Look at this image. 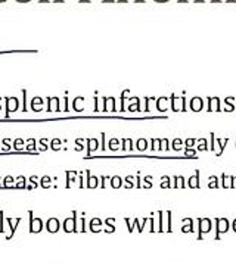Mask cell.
<instances>
[{
	"label": "cell",
	"instance_id": "1",
	"mask_svg": "<svg viewBox=\"0 0 236 265\" xmlns=\"http://www.w3.org/2000/svg\"><path fill=\"white\" fill-rule=\"evenodd\" d=\"M170 99H171V109L174 110V112H186V99L184 97H176V94L173 93L171 96H170Z\"/></svg>",
	"mask_w": 236,
	"mask_h": 265
},
{
	"label": "cell",
	"instance_id": "2",
	"mask_svg": "<svg viewBox=\"0 0 236 265\" xmlns=\"http://www.w3.org/2000/svg\"><path fill=\"white\" fill-rule=\"evenodd\" d=\"M19 106V100L16 97H6V117H9V112H15Z\"/></svg>",
	"mask_w": 236,
	"mask_h": 265
},
{
	"label": "cell",
	"instance_id": "3",
	"mask_svg": "<svg viewBox=\"0 0 236 265\" xmlns=\"http://www.w3.org/2000/svg\"><path fill=\"white\" fill-rule=\"evenodd\" d=\"M220 112V99L219 97H208V112Z\"/></svg>",
	"mask_w": 236,
	"mask_h": 265
},
{
	"label": "cell",
	"instance_id": "4",
	"mask_svg": "<svg viewBox=\"0 0 236 265\" xmlns=\"http://www.w3.org/2000/svg\"><path fill=\"white\" fill-rule=\"evenodd\" d=\"M204 108V100L201 97H192L191 100V109L193 110V112H201Z\"/></svg>",
	"mask_w": 236,
	"mask_h": 265
},
{
	"label": "cell",
	"instance_id": "5",
	"mask_svg": "<svg viewBox=\"0 0 236 265\" xmlns=\"http://www.w3.org/2000/svg\"><path fill=\"white\" fill-rule=\"evenodd\" d=\"M227 227H229L227 219H217V236H216V239H219L220 237V233L226 231Z\"/></svg>",
	"mask_w": 236,
	"mask_h": 265
},
{
	"label": "cell",
	"instance_id": "6",
	"mask_svg": "<svg viewBox=\"0 0 236 265\" xmlns=\"http://www.w3.org/2000/svg\"><path fill=\"white\" fill-rule=\"evenodd\" d=\"M99 147V143L96 139H87V156H90V153L93 150H96Z\"/></svg>",
	"mask_w": 236,
	"mask_h": 265
},
{
	"label": "cell",
	"instance_id": "7",
	"mask_svg": "<svg viewBox=\"0 0 236 265\" xmlns=\"http://www.w3.org/2000/svg\"><path fill=\"white\" fill-rule=\"evenodd\" d=\"M211 230V221L204 218V219H199V231L201 233H207Z\"/></svg>",
	"mask_w": 236,
	"mask_h": 265
},
{
	"label": "cell",
	"instance_id": "8",
	"mask_svg": "<svg viewBox=\"0 0 236 265\" xmlns=\"http://www.w3.org/2000/svg\"><path fill=\"white\" fill-rule=\"evenodd\" d=\"M189 187H199V169H196V174L189 178Z\"/></svg>",
	"mask_w": 236,
	"mask_h": 265
},
{
	"label": "cell",
	"instance_id": "9",
	"mask_svg": "<svg viewBox=\"0 0 236 265\" xmlns=\"http://www.w3.org/2000/svg\"><path fill=\"white\" fill-rule=\"evenodd\" d=\"M121 143H123V147H121V149H123L124 152H126V150H130V152H131V150L134 149V147H133V140H131V139H123Z\"/></svg>",
	"mask_w": 236,
	"mask_h": 265
},
{
	"label": "cell",
	"instance_id": "10",
	"mask_svg": "<svg viewBox=\"0 0 236 265\" xmlns=\"http://www.w3.org/2000/svg\"><path fill=\"white\" fill-rule=\"evenodd\" d=\"M164 102H168V99H167V97H164V96H162V97H159V99L156 100V109L159 110V112H165V110H167V108H165V106L162 105Z\"/></svg>",
	"mask_w": 236,
	"mask_h": 265
},
{
	"label": "cell",
	"instance_id": "11",
	"mask_svg": "<svg viewBox=\"0 0 236 265\" xmlns=\"http://www.w3.org/2000/svg\"><path fill=\"white\" fill-rule=\"evenodd\" d=\"M128 92H130V88H126V90L121 92V99H120L121 108H120V112H126V94H127Z\"/></svg>",
	"mask_w": 236,
	"mask_h": 265
},
{
	"label": "cell",
	"instance_id": "12",
	"mask_svg": "<svg viewBox=\"0 0 236 265\" xmlns=\"http://www.w3.org/2000/svg\"><path fill=\"white\" fill-rule=\"evenodd\" d=\"M128 110H130V112H134V110L140 112V100H139V97H134V102H131V105L128 106Z\"/></svg>",
	"mask_w": 236,
	"mask_h": 265
},
{
	"label": "cell",
	"instance_id": "13",
	"mask_svg": "<svg viewBox=\"0 0 236 265\" xmlns=\"http://www.w3.org/2000/svg\"><path fill=\"white\" fill-rule=\"evenodd\" d=\"M139 152H143L148 149V140L146 139H139L137 140V147H136Z\"/></svg>",
	"mask_w": 236,
	"mask_h": 265
},
{
	"label": "cell",
	"instance_id": "14",
	"mask_svg": "<svg viewBox=\"0 0 236 265\" xmlns=\"http://www.w3.org/2000/svg\"><path fill=\"white\" fill-rule=\"evenodd\" d=\"M87 186L89 187H96L98 186V178L96 177H90V171H87Z\"/></svg>",
	"mask_w": 236,
	"mask_h": 265
},
{
	"label": "cell",
	"instance_id": "15",
	"mask_svg": "<svg viewBox=\"0 0 236 265\" xmlns=\"http://www.w3.org/2000/svg\"><path fill=\"white\" fill-rule=\"evenodd\" d=\"M121 181H123V180L120 178V177H112V178H111V186H112L114 189H118V187L123 186Z\"/></svg>",
	"mask_w": 236,
	"mask_h": 265
},
{
	"label": "cell",
	"instance_id": "16",
	"mask_svg": "<svg viewBox=\"0 0 236 265\" xmlns=\"http://www.w3.org/2000/svg\"><path fill=\"white\" fill-rule=\"evenodd\" d=\"M217 143L220 144V152H217V156H220V155L223 153V150H224V146L229 143V137H227V139H224V140H220V139H217Z\"/></svg>",
	"mask_w": 236,
	"mask_h": 265
},
{
	"label": "cell",
	"instance_id": "17",
	"mask_svg": "<svg viewBox=\"0 0 236 265\" xmlns=\"http://www.w3.org/2000/svg\"><path fill=\"white\" fill-rule=\"evenodd\" d=\"M58 225H59V224H58L56 219H50L49 223H47V227H49L50 231H56V230H58Z\"/></svg>",
	"mask_w": 236,
	"mask_h": 265
},
{
	"label": "cell",
	"instance_id": "18",
	"mask_svg": "<svg viewBox=\"0 0 236 265\" xmlns=\"http://www.w3.org/2000/svg\"><path fill=\"white\" fill-rule=\"evenodd\" d=\"M151 143H152V147H151V150H159V146H161V139H152V140H151Z\"/></svg>",
	"mask_w": 236,
	"mask_h": 265
},
{
	"label": "cell",
	"instance_id": "19",
	"mask_svg": "<svg viewBox=\"0 0 236 265\" xmlns=\"http://www.w3.org/2000/svg\"><path fill=\"white\" fill-rule=\"evenodd\" d=\"M182 143H183V142H182V139H174V140H173V150L179 152V150L182 149V147H180V146H182Z\"/></svg>",
	"mask_w": 236,
	"mask_h": 265
},
{
	"label": "cell",
	"instance_id": "20",
	"mask_svg": "<svg viewBox=\"0 0 236 265\" xmlns=\"http://www.w3.org/2000/svg\"><path fill=\"white\" fill-rule=\"evenodd\" d=\"M159 150H170V147H168V139H161Z\"/></svg>",
	"mask_w": 236,
	"mask_h": 265
},
{
	"label": "cell",
	"instance_id": "21",
	"mask_svg": "<svg viewBox=\"0 0 236 265\" xmlns=\"http://www.w3.org/2000/svg\"><path fill=\"white\" fill-rule=\"evenodd\" d=\"M201 144L198 146V150H208V144H207V140L205 139H199L198 140Z\"/></svg>",
	"mask_w": 236,
	"mask_h": 265
},
{
	"label": "cell",
	"instance_id": "22",
	"mask_svg": "<svg viewBox=\"0 0 236 265\" xmlns=\"http://www.w3.org/2000/svg\"><path fill=\"white\" fill-rule=\"evenodd\" d=\"M36 105H43V99L41 97H34L33 100H31V108L36 110Z\"/></svg>",
	"mask_w": 236,
	"mask_h": 265
},
{
	"label": "cell",
	"instance_id": "23",
	"mask_svg": "<svg viewBox=\"0 0 236 265\" xmlns=\"http://www.w3.org/2000/svg\"><path fill=\"white\" fill-rule=\"evenodd\" d=\"M118 143H120V140H118V139H111L109 140V149L111 150H117L115 146H118Z\"/></svg>",
	"mask_w": 236,
	"mask_h": 265
},
{
	"label": "cell",
	"instance_id": "24",
	"mask_svg": "<svg viewBox=\"0 0 236 265\" xmlns=\"http://www.w3.org/2000/svg\"><path fill=\"white\" fill-rule=\"evenodd\" d=\"M161 187H170V177H162Z\"/></svg>",
	"mask_w": 236,
	"mask_h": 265
},
{
	"label": "cell",
	"instance_id": "25",
	"mask_svg": "<svg viewBox=\"0 0 236 265\" xmlns=\"http://www.w3.org/2000/svg\"><path fill=\"white\" fill-rule=\"evenodd\" d=\"M184 155H186V156H195V155H196V150H195V149H187V147H186V149H184Z\"/></svg>",
	"mask_w": 236,
	"mask_h": 265
},
{
	"label": "cell",
	"instance_id": "26",
	"mask_svg": "<svg viewBox=\"0 0 236 265\" xmlns=\"http://www.w3.org/2000/svg\"><path fill=\"white\" fill-rule=\"evenodd\" d=\"M196 143V139H187L186 140V147L187 149H192V146Z\"/></svg>",
	"mask_w": 236,
	"mask_h": 265
},
{
	"label": "cell",
	"instance_id": "27",
	"mask_svg": "<svg viewBox=\"0 0 236 265\" xmlns=\"http://www.w3.org/2000/svg\"><path fill=\"white\" fill-rule=\"evenodd\" d=\"M131 180H133V177H131V175H128L127 178H126V187H127V189H131V187H133Z\"/></svg>",
	"mask_w": 236,
	"mask_h": 265
},
{
	"label": "cell",
	"instance_id": "28",
	"mask_svg": "<svg viewBox=\"0 0 236 265\" xmlns=\"http://www.w3.org/2000/svg\"><path fill=\"white\" fill-rule=\"evenodd\" d=\"M209 136H211V147H209V149H211V150H214V149H216V147H214V140H216V136H214V132H211Z\"/></svg>",
	"mask_w": 236,
	"mask_h": 265
},
{
	"label": "cell",
	"instance_id": "29",
	"mask_svg": "<svg viewBox=\"0 0 236 265\" xmlns=\"http://www.w3.org/2000/svg\"><path fill=\"white\" fill-rule=\"evenodd\" d=\"M49 181H50V178H49V177H44V178L41 180V186L47 187V186H49Z\"/></svg>",
	"mask_w": 236,
	"mask_h": 265
},
{
	"label": "cell",
	"instance_id": "30",
	"mask_svg": "<svg viewBox=\"0 0 236 265\" xmlns=\"http://www.w3.org/2000/svg\"><path fill=\"white\" fill-rule=\"evenodd\" d=\"M145 103H146V106H145L143 112H149V97H145Z\"/></svg>",
	"mask_w": 236,
	"mask_h": 265
},
{
	"label": "cell",
	"instance_id": "31",
	"mask_svg": "<svg viewBox=\"0 0 236 265\" xmlns=\"http://www.w3.org/2000/svg\"><path fill=\"white\" fill-rule=\"evenodd\" d=\"M102 149H105V134L102 132Z\"/></svg>",
	"mask_w": 236,
	"mask_h": 265
},
{
	"label": "cell",
	"instance_id": "32",
	"mask_svg": "<svg viewBox=\"0 0 236 265\" xmlns=\"http://www.w3.org/2000/svg\"><path fill=\"white\" fill-rule=\"evenodd\" d=\"M140 187H142V184H140V177L137 174V189H140Z\"/></svg>",
	"mask_w": 236,
	"mask_h": 265
},
{
	"label": "cell",
	"instance_id": "33",
	"mask_svg": "<svg viewBox=\"0 0 236 265\" xmlns=\"http://www.w3.org/2000/svg\"><path fill=\"white\" fill-rule=\"evenodd\" d=\"M21 181H25V178H24V177H21ZM18 187H24V183H19Z\"/></svg>",
	"mask_w": 236,
	"mask_h": 265
},
{
	"label": "cell",
	"instance_id": "34",
	"mask_svg": "<svg viewBox=\"0 0 236 265\" xmlns=\"http://www.w3.org/2000/svg\"><path fill=\"white\" fill-rule=\"evenodd\" d=\"M10 181H13V178H12V177H8V178L5 180V183H10Z\"/></svg>",
	"mask_w": 236,
	"mask_h": 265
}]
</instances>
